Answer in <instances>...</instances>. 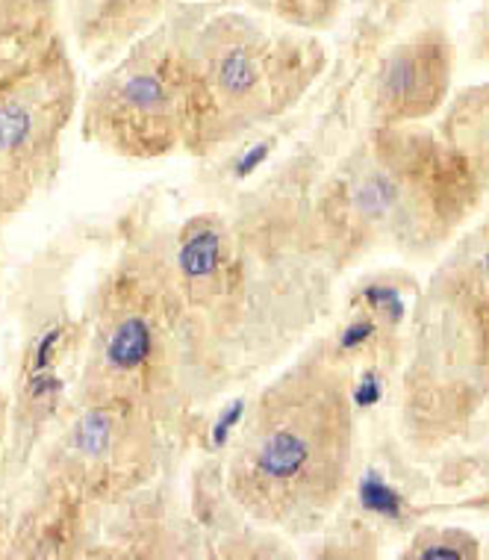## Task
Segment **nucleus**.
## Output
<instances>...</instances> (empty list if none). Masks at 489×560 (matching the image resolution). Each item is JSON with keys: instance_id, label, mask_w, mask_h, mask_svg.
<instances>
[{"instance_id": "nucleus-16", "label": "nucleus", "mask_w": 489, "mask_h": 560, "mask_svg": "<svg viewBox=\"0 0 489 560\" xmlns=\"http://www.w3.org/2000/svg\"><path fill=\"white\" fill-rule=\"evenodd\" d=\"M15 213H21V207L15 203V198H12L10 186L3 184V177H0V233H3L7 222H10Z\"/></svg>"}, {"instance_id": "nucleus-3", "label": "nucleus", "mask_w": 489, "mask_h": 560, "mask_svg": "<svg viewBox=\"0 0 489 560\" xmlns=\"http://www.w3.org/2000/svg\"><path fill=\"white\" fill-rule=\"evenodd\" d=\"M168 254L183 295L207 330L221 372H228V358L245 346L254 322L269 334V310L289 316L292 287H316V257L330 248L316 203L283 195L254 215H193L172 233Z\"/></svg>"}, {"instance_id": "nucleus-13", "label": "nucleus", "mask_w": 489, "mask_h": 560, "mask_svg": "<svg viewBox=\"0 0 489 560\" xmlns=\"http://www.w3.org/2000/svg\"><path fill=\"white\" fill-rule=\"evenodd\" d=\"M245 3H248V10L278 21V24L316 33V30L334 24L346 0H245Z\"/></svg>"}, {"instance_id": "nucleus-1", "label": "nucleus", "mask_w": 489, "mask_h": 560, "mask_svg": "<svg viewBox=\"0 0 489 560\" xmlns=\"http://www.w3.org/2000/svg\"><path fill=\"white\" fill-rule=\"evenodd\" d=\"M224 375L183 295L168 240L136 236L109 260L86 307V348L74 396L106 398L181 431Z\"/></svg>"}, {"instance_id": "nucleus-10", "label": "nucleus", "mask_w": 489, "mask_h": 560, "mask_svg": "<svg viewBox=\"0 0 489 560\" xmlns=\"http://www.w3.org/2000/svg\"><path fill=\"white\" fill-rule=\"evenodd\" d=\"M451 68L454 54L440 27L416 30L393 45L374 78L377 125H412L436 116L449 101Z\"/></svg>"}, {"instance_id": "nucleus-7", "label": "nucleus", "mask_w": 489, "mask_h": 560, "mask_svg": "<svg viewBox=\"0 0 489 560\" xmlns=\"http://www.w3.org/2000/svg\"><path fill=\"white\" fill-rule=\"evenodd\" d=\"M489 398V245L431 280L404 372L407 428L442 443Z\"/></svg>"}, {"instance_id": "nucleus-8", "label": "nucleus", "mask_w": 489, "mask_h": 560, "mask_svg": "<svg viewBox=\"0 0 489 560\" xmlns=\"http://www.w3.org/2000/svg\"><path fill=\"white\" fill-rule=\"evenodd\" d=\"M193 48L219 145L295 104L325 68V48L313 33L254 10H207L195 24Z\"/></svg>"}, {"instance_id": "nucleus-9", "label": "nucleus", "mask_w": 489, "mask_h": 560, "mask_svg": "<svg viewBox=\"0 0 489 560\" xmlns=\"http://www.w3.org/2000/svg\"><path fill=\"white\" fill-rule=\"evenodd\" d=\"M165 431L156 419L121 401L74 396L39 443L36 487L92 508L142 493L163 464Z\"/></svg>"}, {"instance_id": "nucleus-14", "label": "nucleus", "mask_w": 489, "mask_h": 560, "mask_svg": "<svg viewBox=\"0 0 489 560\" xmlns=\"http://www.w3.org/2000/svg\"><path fill=\"white\" fill-rule=\"evenodd\" d=\"M404 558L475 560L480 558V542L463 528H422L412 537L410 549L404 551Z\"/></svg>"}, {"instance_id": "nucleus-6", "label": "nucleus", "mask_w": 489, "mask_h": 560, "mask_svg": "<svg viewBox=\"0 0 489 560\" xmlns=\"http://www.w3.org/2000/svg\"><path fill=\"white\" fill-rule=\"evenodd\" d=\"M92 0H0V177L21 210L59 172L80 109V27Z\"/></svg>"}, {"instance_id": "nucleus-11", "label": "nucleus", "mask_w": 489, "mask_h": 560, "mask_svg": "<svg viewBox=\"0 0 489 560\" xmlns=\"http://www.w3.org/2000/svg\"><path fill=\"white\" fill-rule=\"evenodd\" d=\"M183 3L189 0H92L80 27V50L89 62L106 66Z\"/></svg>"}, {"instance_id": "nucleus-15", "label": "nucleus", "mask_w": 489, "mask_h": 560, "mask_svg": "<svg viewBox=\"0 0 489 560\" xmlns=\"http://www.w3.org/2000/svg\"><path fill=\"white\" fill-rule=\"evenodd\" d=\"M10 436H12V398L7 389L0 387V460H3V454L10 452Z\"/></svg>"}, {"instance_id": "nucleus-2", "label": "nucleus", "mask_w": 489, "mask_h": 560, "mask_svg": "<svg viewBox=\"0 0 489 560\" xmlns=\"http://www.w3.org/2000/svg\"><path fill=\"white\" fill-rule=\"evenodd\" d=\"M354 457V377L318 346L263 389L245 416L228 493L251 520L289 534L322 528Z\"/></svg>"}, {"instance_id": "nucleus-5", "label": "nucleus", "mask_w": 489, "mask_h": 560, "mask_svg": "<svg viewBox=\"0 0 489 560\" xmlns=\"http://www.w3.org/2000/svg\"><path fill=\"white\" fill-rule=\"evenodd\" d=\"M207 3L189 0L130 42L80 101L86 142L125 160L219 148L193 36Z\"/></svg>"}, {"instance_id": "nucleus-4", "label": "nucleus", "mask_w": 489, "mask_h": 560, "mask_svg": "<svg viewBox=\"0 0 489 560\" xmlns=\"http://www.w3.org/2000/svg\"><path fill=\"white\" fill-rule=\"evenodd\" d=\"M484 177L422 121L377 125L325 184L316 213L327 248L357 257L372 248L431 252L480 203Z\"/></svg>"}, {"instance_id": "nucleus-12", "label": "nucleus", "mask_w": 489, "mask_h": 560, "mask_svg": "<svg viewBox=\"0 0 489 560\" xmlns=\"http://www.w3.org/2000/svg\"><path fill=\"white\" fill-rule=\"evenodd\" d=\"M442 139L461 151L478 174L487 180L489 174V83L466 89L454 97V107L445 116Z\"/></svg>"}]
</instances>
